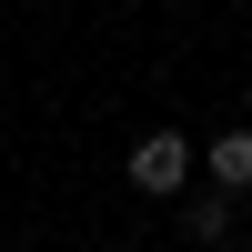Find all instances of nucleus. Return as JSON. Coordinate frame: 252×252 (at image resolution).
Listing matches in <instances>:
<instances>
[{
  "label": "nucleus",
  "mask_w": 252,
  "mask_h": 252,
  "mask_svg": "<svg viewBox=\"0 0 252 252\" xmlns=\"http://www.w3.org/2000/svg\"><path fill=\"white\" fill-rule=\"evenodd\" d=\"M212 182H222V192H252V131H242V121L212 141Z\"/></svg>",
  "instance_id": "obj_2"
},
{
  "label": "nucleus",
  "mask_w": 252,
  "mask_h": 252,
  "mask_svg": "<svg viewBox=\"0 0 252 252\" xmlns=\"http://www.w3.org/2000/svg\"><path fill=\"white\" fill-rule=\"evenodd\" d=\"M182 182H192V141H182V131H141L131 141V192H161V202H172Z\"/></svg>",
  "instance_id": "obj_1"
},
{
  "label": "nucleus",
  "mask_w": 252,
  "mask_h": 252,
  "mask_svg": "<svg viewBox=\"0 0 252 252\" xmlns=\"http://www.w3.org/2000/svg\"><path fill=\"white\" fill-rule=\"evenodd\" d=\"M182 222H192V242H222V232H232V192H202Z\"/></svg>",
  "instance_id": "obj_3"
}]
</instances>
